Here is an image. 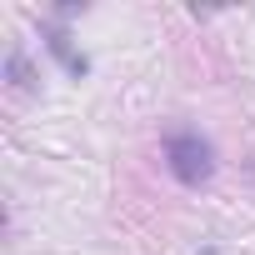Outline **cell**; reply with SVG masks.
<instances>
[{
	"mask_svg": "<svg viewBox=\"0 0 255 255\" xmlns=\"http://www.w3.org/2000/svg\"><path fill=\"white\" fill-rule=\"evenodd\" d=\"M165 160H170V175H175L180 185H205V180L215 175V150H210V140H200L195 130H175V135L165 140Z\"/></svg>",
	"mask_w": 255,
	"mask_h": 255,
	"instance_id": "1",
	"label": "cell"
},
{
	"mask_svg": "<svg viewBox=\"0 0 255 255\" xmlns=\"http://www.w3.org/2000/svg\"><path fill=\"white\" fill-rule=\"evenodd\" d=\"M50 50L65 60V70H70V75H85V70H90V65H85V55H75V50L65 45V35H50Z\"/></svg>",
	"mask_w": 255,
	"mask_h": 255,
	"instance_id": "2",
	"label": "cell"
},
{
	"mask_svg": "<svg viewBox=\"0 0 255 255\" xmlns=\"http://www.w3.org/2000/svg\"><path fill=\"white\" fill-rule=\"evenodd\" d=\"M5 75H10V85H15V90H30V75H25V55H20V50H10V55H5Z\"/></svg>",
	"mask_w": 255,
	"mask_h": 255,
	"instance_id": "3",
	"label": "cell"
}]
</instances>
